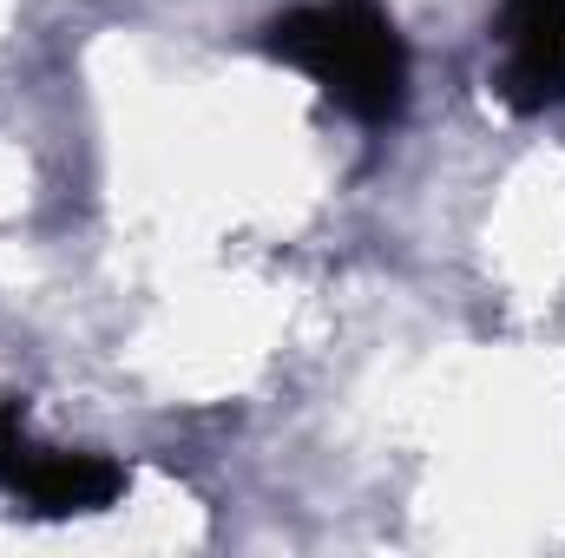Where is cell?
<instances>
[{
    "label": "cell",
    "mask_w": 565,
    "mask_h": 558,
    "mask_svg": "<svg viewBox=\"0 0 565 558\" xmlns=\"http://www.w3.org/2000/svg\"><path fill=\"white\" fill-rule=\"evenodd\" d=\"M0 493H13L20 506L46 513V519H73V513H106L126 493V466L106 453H66V447H40L26 433V408L0 395Z\"/></svg>",
    "instance_id": "2"
},
{
    "label": "cell",
    "mask_w": 565,
    "mask_h": 558,
    "mask_svg": "<svg viewBox=\"0 0 565 558\" xmlns=\"http://www.w3.org/2000/svg\"><path fill=\"white\" fill-rule=\"evenodd\" d=\"M493 86L513 112L565 106V0H507L493 20Z\"/></svg>",
    "instance_id": "3"
},
{
    "label": "cell",
    "mask_w": 565,
    "mask_h": 558,
    "mask_svg": "<svg viewBox=\"0 0 565 558\" xmlns=\"http://www.w3.org/2000/svg\"><path fill=\"white\" fill-rule=\"evenodd\" d=\"M264 46L362 126L408 106V40L382 0H302L264 26Z\"/></svg>",
    "instance_id": "1"
}]
</instances>
